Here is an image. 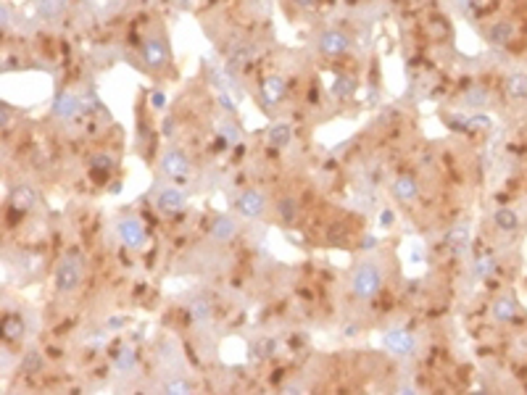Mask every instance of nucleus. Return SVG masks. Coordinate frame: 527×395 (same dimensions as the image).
I'll list each match as a JSON object with an SVG mask.
<instances>
[{"instance_id": "obj_10", "label": "nucleus", "mask_w": 527, "mask_h": 395, "mask_svg": "<svg viewBox=\"0 0 527 395\" xmlns=\"http://www.w3.org/2000/svg\"><path fill=\"white\" fill-rule=\"evenodd\" d=\"M285 93H288V84H285V79L280 77V74H269V77L261 82V103H264L267 109L280 106Z\"/></svg>"}, {"instance_id": "obj_32", "label": "nucleus", "mask_w": 527, "mask_h": 395, "mask_svg": "<svg viewBox=\"0 0 527 395\" xmlns=\"http://www.w3.org/2000/svg\"><path fill=\"white\" fill-rule=\"evenodd\" d=\"M219 103H222V106H224V109H227V111H235V103L229 100V95L224 93V90H222V93H219Z\"/></svg>"}, {"instance_id": "obj_30", "label": "nucleus", "mask_w": 527, "mask_h": 395, "mask_svg": "<svg viewBox=\"0 0 527 395\" xmlns=\"http://www.w3.org/2000/svg\"><path fill=\"white\" fill-rule=\"evenodd\" d=\"M485 103H488V93H485L482 87H475V90H469V93H467V106L482 109Z\"/></svg>"}, {"instance_id": "obj_25", "label": "nucleus", "mask_w": 527, "mask_h": 395, "mask_svg": "<svg viewBox=\"0 0 527 395\" xmlns=\"http://www.w3.org/2000/svg\"><path fill=\"white\" fill-rule=\"evenodd\" d=\"M43 366H45V361H43L40 350H27V353H24V359H21V372L34 374V372H40Z\"/></svg>"}, {"instance_id": "obj_16", "label": "nucleus", "mask_w": 527, "mask_h": 395, "mask_svg": "<svg viewBox=\"0 0 527 395\" xmlns=\"http://www.w3.org/2000/svg\"><path fill=\"white\" fill-rule=\"evenodd\" d=\"M514 34H517V27H514L511 21H495L493 27L488 30V40H491L493 45L504 47L514 40Z\"/></svg>"}, {"instance_id": "obj_27", "label": "nucleus", "mask_w": 527, "mask_h": 395, "mask_svg": "<svg viewBox=\"0 0 527 395\" xmlns=\"http://www.w3.org/2000/svg\"><path fill=\"white\" fill-rule=\"evenodd\" d=\"M164 393H172V395L192 393V385L188 382V379H172V382H166V385H164Z\"/></svg>"}, {"instance_id": "obj_20", "label": "nucleus", "mask_w": 527, "mask_h": 395, "mask_svg": "<svg viewBox=\"0 0 527 395\" xmlns=\"http://www.w3.org/2000/svg\"><path fill=\"white\" fill-rule=\"evenodd\" d=\"M113 363H116V369H119L122 374H127V372H132V369L137 366V353L127 346L119 348V350L113 353Z\"/></svg>"}, {"instance_id": "obj_4", "label": "nucleus", "mask_w": 527, "mask_h": 395, "mask_svg": "<svg viewBox=\"0 0 527 395\" xmlns=\"http://www.w3.org/2000/svg\"><path fill=\"white\" fill-rule=\"evenodd\" d=\"M161 172L166 174L169 179H175V182H185L188 174H190V158H188V153L179 150V148L164 150V156H161Z\"/></svg>"}, {"instance_id": "obj_19", "label": "nucleus", "mask_w": 527, "mask_h": 395, "mask_svg": "<svg viewBox=\"0 0 527 395\" xmlns=\"http://www.w3.org/2000/svg\"><path fill=\"white\" fill-rule=\"evenodd\" d=\"M235 232H238V224H235V219H229V216H216V219L211 221V237H214V240L227 242V240L235 237Z\"/></svg>"}, {"instance_id": "obj_33", "label": "nucleus", "mask_w": 527, "mask_h": 395, "mask_svg": "<svg viewBox=\"0 0 527 395\" xmlns=\"http://www.w3.org/2000/svg\"><path fill=\"white\" fill-rule=\"evenodd\" d=\"M393 219H396V216H393L390 211H383V216H380V221H383V227H390V224H393Z\"/></svg>"}, {"instance_id": "obj_17", "label": "nucleus", "mask_w": 527, "mask_h": 395, "mask_svg": "<svg viewBox=\"0 0 527 395\" xmlns=\"http://www.w3.org/2000/svg\"><path fill=\"white\" fill-rule=\"evenodd\" d=\"M493 227L498 232H517L519 229V214L511 208H498V211H493Z\"/></svg>"}, {"instance_id": "obj_3", "label": "nucleus", "mask_w": 527, "mask_h": 395, "mask_svg": "<svg viewBox=\"0 0 527 395\" xmlns=\"http://www.w3.org/2000/svg\"><path fill=\"white\" fill-rule=\"evenodd\" d=\"M143 61L148 69L153 71H164L169 61H172V50H169V43L164 37H148L143 43Z\"/></svg>"}, {"instance_id": "obj_2", "label": "nucleus", "mask_w": 527, "mask_h": 395, "mask_svg": "<svg viewBox=\"0 0 527 395\" xmlns=\"http://www.w3.org/2000/svg\"><path fill=\"white\" fill-rule=\"evenodd\" d=\"M85 277V264H82L80 253H66L56 267V290L58 293H74L82 284Z\"/></svg>"}, {"instance_id": "obj_11", "label": "nucleus", "mask_w": 527, "mask_h": 395, "mask_svg": "<svg viewBox=\"0 0 527 395\" xmlns=\"http://www.w3.org/2000/svg\"><path fill=\"white\" fill-rule=\"evenodd\" d=\"M393 195L401 203H414L419 198V182H416L414 174H399L393 182Z\"/></svg>"}, {"instance_id": "obj_37", "label": "nucleus", "mask_w": 527, "mask_h": 395, "mask_svg": "<svg viewBox=\"0 0 527 395\" xmlns=\"http://www.w3.org/2000/svg\"><path fill=\"white\" fill-rule=\"evenodd\" d=\"M153 106H156V109H161V106H164V95H161V93L153 95Z\"/></svg>"}, {"instance_id": "obj_31", "label": "nucleus", "mask_w": 527, "mask_h": 395, "mask_svg": "<svg viewBox=\"0 0 527 395\" xmlns=\"http://www.w3.org/2000/svg\"><path fill=\"white\" fill-rule=\"evenodd\" d=\"M93 172H111L113 169V158L109 156V153H98V156H93Z\"/></svg>"}, {"instance_id": "obj_9", "label": "nucleus", "mask_w": 527, "mask_h": 395, "mask_svg": "<svg viewBox=\"0 0 527 395\" xmlns=\"http://www.w3.org/2000/svg\"><path fill=\"white\" fill-rule=\"evenodd\" d=\"M82 111H85L82 98L80 95H74V93H69V90L58 93L56 95V100H53V116H58L61 122H69V119L80 116Z\"/></svg>"}, {"instance_id": "obj_35", "label": "nucleus", "mask_w": 527, "mask_h": 395, "mask_svg": "<svg viewBox=\"0 0 527 395\" xmlns=\"http://www.w3.org/2000/svg\"><path fill=\"white\" fill-rule=\"evenodd\" d=\"M8 14H11V8L3 5V30H8Z\"/></svg>"}, {"instance_id": "obj_28", "label": "nucleus", "mask_w": 527, "mask_h": 395, "mask_svg": "<svg viewBox=\"0 0 527 395\" xmlns=\"http://www.w3.org/2000/svg\"><path fill=\"white\" fill-rule=\"evenodd\" d=\"M353 90H356V79L353 77H337L335 87H333V93H335L337 98H346V95H351Z\"/></svg>"}, {"instance_id": "obj_5", "label": "nucleus", "mask_w": 527, "mask_h": 395, "mask_svg": "<svg viewBox=\"0 0 527 395\" xmlns=\"http://www.w3.org/2000/svg\"><path fill=\"white\" fill-rule=\"evenodd\" d=\"M317 50L327 58H340L351 50V37L343 30H324L317 40Z\"/></svg>"}, {"instance_id": "obj_29", "label": "nucleus", "mask_w": 527, "mask_h": 395, "mask_svg": "<svg viewBox=\"0 0 527 395\" xmlns=\"http://www.w3.org/2000/svg\"><path fill=\"white\" fill-rule=\"evenodd\" d=\"M277 214H280V219L285 221V224H290V221L295 219V203H293L290 198L280 201V203H277Z\"/></svg>"}, {"instance_id": "obj_23", "label": "nucleus", "mask_w": 527, "mask_h": 395, "mask_svg": "<svg viewBox=\"0 0 527 395\" xmlns=\"http://www.w3.org/2000/svg\"><path fill=\"white\" fill-rule=\"evenodd\" d=\"M21 335H24L21 319H19V316H5V319H3V340H5V343H16Z\"/></svg>"}, {"instance_id": "obj_7", "label": "nucleus", "mask_w": 527, "mask_h": 395, "mask_svg": "<svg viewBox=\"0 0 527 395\" xmlns=\"http://www.w3.org/2000/svg\"><path fill=\"white\" fill-rule=\"evenodd\" d=\"M235 211L245 219H258L267 211V198L258 190H243L235 198Z\"/></svg>"}, {"instance_id": "obj_6", "label": "nucleus", "mask_w": 527, "mask_h": 395, "mask_svg": "<svg viewBox=\"0 0 527 395\" xmlns=\"http://www.w3.org/2000/svg\"><path fill=\"white\" fill-rule=\"evenodd\" d=\"M383 348L385 350H390L393 356H414L416 337L406 330H390L383 335Z\"/></svg>"}, {"instance_id": "obj_21", "label": "nucleus", "mask_w": 527, "mask_h": 395, "mask_svg": "<svg viewBox=\"0 0 527 395\" xmlns=\"http://www.w3.org/2000/svg\"><path fill=\"white\" fill-rule=\"evenodd\" d=\"M188 316H190L192 324H206L208 319H211V306H208L206 298H195L188 306Z\"/></svg>"}, {"instance_id": "obj_34", "label": "nucleus", "mask_w": 527, "mask_h": 395, "mask_svg": "<svg viewBox=\"0 0 527 395\" xmlns=\"http://www.w3.org/2000/svg\"><path fill=\"white\" fill-rule=\"evenodd\" d=\"M295 3H298L301 8H314V5L319 3V0H295Z\"/></svg>"}, {"instance_id": "obj_26", "label": "nucleus", "mask_w": 527, "mask_h": 395, "mask_svg": "<svg viewBox=\"0 0 527 395\" xmlns=\"http://www.w3.org/2000/svg\"><path fill=\"white\" fill-rule=\"evenodd\" d=\"M493 271H495V261L488 258V256H482V258L475 261V267H472V277H475V280H488Z\"/></svg>"}, {"instance_id": "obj_8", "label": "nucleus", "mask_w": 527, "mask_h": 395, "mask_svg": "<svg viewBox=\"0 0 527 395\" xmlns=\"http://www.w3.org/2000/svg\"><path fill=\"white\" fill-rule=\"evenodd\" d=\"M119 237L124 240V245L129 248H143L148 242V232H145V224L137 216H124L119 219Z\"/></svg>"}, {"instance_id": "obj_15", "label": "nucleus", "mask_w": 527, "mask_h": 395, "mask_svg": "<svg viewBox=\"0 0 527 395\" xmlns=\"http://www.w3.org/2000/svg\"><path fill=\"white\" fill-rule=\"evenodd\" d=\"M504 93L511 100H525L527 98V74L525 71H514L504 82Z\"/></svg>"}, {"instance_id": "obj_1", "label": "nucleus", "mask_w": 527, "mask_h": 395, "mask_svg": "<svg viewBox=\"0 0 527 395\" xmlns=\"http://www.w3.org/2000/svg\"><path fill=\"white\" fill-rule=\"evenodd\" d=\"M383 287V269L372 261H364L353 269L351 274V293L361 300H372Z\"/></svg>"}, {"instance_id": "obj_14", "label": "nucleus", "mask_w": 527, "mask_h": 395, "mask_svg": "<svg viewBox=\"0 0 527 395\" xmlns=\"http://www.w3.org/2000/svg\"><path fill=\"white\" fill-rule=\"evenodd\" d=\"M37 201L40 198H37V192L30 185H16V188L11 190V208H16V211H32Z\"/></svg>"}, {"instance_id": "obj_13", "label": "nucleus", "mask_w": 527, "mask_h": 395, "mask_svg": "<svg viewBox=\"0 0 527 395\" xmlns=\"http://www.w3.org/2000/svg\"><path fill=\"white\" fill-rule=\"evenodd\" d=\"M34 11L45 21H58L69 11V0H34Z\"/></svg>"}, {"instance_id": "obj_18", "label": "nucleus", "mask_w": 527, "mask_h": 395, "mask_svg": "<svg viewBox=\"0 0 527 395\" xmlns=\"http://www.w3.org/2000/svg\"><path fill=\"white\" fill-rule=\"evenodd\" d=\"M517 314H519V306H517V300L509 298V295H504V298H498L493 303V316H495V321H514L517 319Z\"/></svg>"}, {"instance_id": "obj_24", "label": "nucleus", "mask_w": 527, "mask_h": 395, "mask_svg": "<svg viewBox=\"0 0 527 395\" xmlns=\"http://www.w3.org/2000/svg\"><path fill=\"white\" fill-rule=\"evenodd\" d=\"M290 140H293V126L285 124V122H280V124H274L269 129V142L274 148H285Z\"/></svg>"}, {"instance_id": "obj_22", "label": "nucleus", "mask_w": 527, "mask_h": 395, "mask_svg": "<svg viewBox=\"0 0 527 395\" xmlns=\"http://www.w3.org/2000/svg\"><path fill=\"white\" fill-rule=\"evenodd\" d=\"M467 245H469V227H467V224H456V227L448 232V248L462 253Z\"/></svg>"}, {"instance_id": "obj_12", "label": "nucleus", "mask_w": 527, "mask_h": 395, "mask_svg": "<svg viewBox=\"0 0 527 395\" xmlns=\"http://www.w3.org/2000/svg\"><path fill=\"white\" fill-rule=\"evenodd\" d=\"M156 205L166 214H177V211H182L188 205V195L179 188H164L159 192V198H156Z\"/></svg>"}, {"instance_id": "obj_36", "label": "nucleus", "mask_w": 527, "mask_h": 395, "mask_svg": "<svg viewBox=\"0 0 527 395\" xmlns=\"http://www.w3.org/2000/svg\"><path fill=\"white\" fill-rule=\"evenodd\" d=\"M172 3H175V5H179V8H190L195 0H172Z\"/></svg>"}]
</instances>
